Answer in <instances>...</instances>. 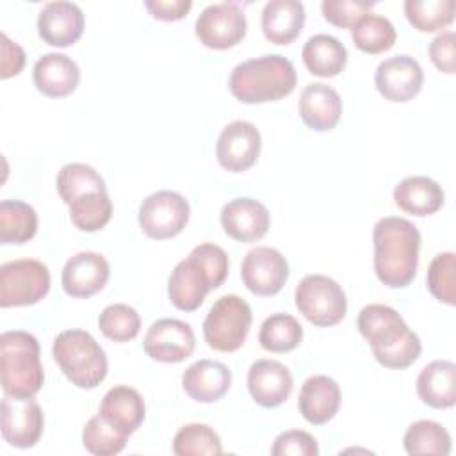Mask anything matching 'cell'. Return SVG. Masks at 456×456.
<instances>
[{
	"label": "cell",
	"instance_id": "cell-9",
	"mask_svg": "<svg viewBox=\"0 0 456 456\" xmlns=\"http://www.w3.org/2000/svg\"><path fill=\"white\" fill-rule=\"evenodd\" d=\"M50 290V271L36 258H18L0 267V306H28Z\"/></svg>",
	"mask_w": 456,
	"mask_h": 456
},
{
	"label": "cell",
	"instance_id": "cell-42",
	"mask_svg": "<svg viewBox=\"0 0 456 456\" xmlns=\"http://www.w3.org/2000/svg\"><path fill=\"white\" fill-rule=\"evenodd\" d=\"M273 456H317L319 445L317 440L301 429L283 431L274 438L271 447Z\"/></svg>",
	"mask_w": 456,
	"mask_h": 456
},
{
	"label": "cell",
	"instance_id": "cell-32",
	"mask_svg": "<svg viewBox=\"0 0 456 456\" xmlns=\"http://www.w3.org/2000/svg\"><path fill=\"white\" fill-rule=\"evenodd\" d=\"M303 340V326L290 314L269 315L258 331V342L265 351L287 353L296 349Z\"/></svg>",
	"mask_w": 456,
	"mask_h": 456
},
{
	"label": "cell",
	"instance_id": "cell-17",
	"mask_svg": "<svg viewBox=\"0 0 456 456\" xmlns=\"http://www.w3.org/2000/svg\"><path fill=\"white\" fill-rule=\"evenodd\" d=\"M86 27V16L82 9L73 2H48L37 14L39 37L59 48L75 45Z\"/></svg>",
	"mask_w": 456,
	"mask_h": 456
},
{
	"label": "cell",
	"instance_id": "cell-25",
	"mask_svg": "<svg viewBox=\"0 0 456 456\" xmlns=\"http://www.w3.org/2000/svg\"><path fill=\"white\" fill-rule=\"evenodd\" d=\"M100 415L125 435H132L142 424L146 408L142 395L126 385L112 387L102 399Z\"/></svg>",
	"mask_w": 456,
	"mask_h": 456
},
{
	"label": "cell",
	"instance_id": "cell-43",
	"mask_svg": "<svg viewBox=\"0 0 456 456\" xmlns=\"http://www.w3.org/2000/svg\"><path fill=\"white\" fill-rule=\"evenodd\" d=\"M454 45H456V34L454 30H445L438 34L429 43V59L431 62L444 73L452 75L456 71V61H454Z\"/></svg>",
	"mask_w": 456,
	"mask_h": 456
},
{
	"label": "cell",
	"instance_id": "cell-24",
	"mask_svg": "<svg viewBox=\"0 0 456 456\" xmlns=\"http://www.w3.org/2000/svg\"><path fill=\"white\" fill-rule=\"evenodd\" d=\"M297 408L306 422L314 426L326 424L340 408L338 383L324 374L310 376L299 390Z\"/></svg>",
	"mask_w": 456,
	"mask_h": 456
},
{
	"label": "cell",
	"instance_id": "cell-4",
	"mask_svg": "<svg viewBox=\"0 0 456 456\" xmlns=\"http://www.w3.org/2000/svg\"><path fill=\"white\" fill-rule=\"evenodd\" d=\"M296 82L294 64L280 53H267L237 64L228 87L242 103H265L289 96L296 89Z\"/></svg>",
	"mask_w": 456,
	"mask_h": 456
},
{
	"label": "cell",
	"instance_id": "cell-8",
	"mask_svg": "<svg viewBox=\"0 0 456 456\" xmlns=\"http://www.w3.org/2000/svg\"><path fill=\"white\" fill-rule=\"evenodd\" d=\"M294 299L303 317L321 328L338 324L347 312L344 289L326 274H306L297 283Z\"/></svg>",
	"mask_w": 456,
	"mask_h": 456
},
{
	"label": "cell",
	"instance_id": "cell-26",
	"mask_svg": "<svg viewBox=\"0 0 456 456\" xmlns=\"http://www.w3.org/2000/svg\"><path fill=\"white\" fill-rule=\"evenodd\" d=\"M444 189L429 176H408L394 187L395 205L406 212L419 217L431 216L438 212L444 205Z\"/></svg>",
	"mask_w": 456,
	"mask_h": 456
},
{
	"label": "cell",
	"instance_id": "cell-31",
	"mask_svg": "<svg viewBox=\"0 0 456 456\" xmlns=\"http://www.w3.org/2000/svg\"><path fill=\"white\" fill-rule=\"evenodd\" d=\"M403 444H404V451L410 456H419V454L447 456L452 447L449 431L435 420H417L410 424V428L404 433Z\"/></svg>",
	"mask_w": 456,
	"mask_h": 456
},
{
	"label": "cell",
	"instance_id": "cell-5",
	"mask_svg": "<svg viewBox=\"0 0 456 456\" xmlns=\"http://www.w3.org/2000/svg\"><path fill=\"white\" fill-rule=\"evenodd\" d=\"M2 390L12 397H34L45 381L39 344L28 331L11 330L0 335Z\"/></svg>",
	"mask_w": 456,
	"mask_h": 456
},
{
	"label": "cell",
	"instance_id": "cell-21",
	"mask_svg": "<svg viewBox=\"0 0 456 456\" xmlns=\"http://www.w3.org/2000/svg\"><path fill=\"white\" fill-rule=\"evenodd\" d=\"M32 80L37 91L45 96L64 98L77 89L80 82V68L71 57L50 52L36 61Z\"/></svg>",
	"mask_w": 456,
	"mask_h": 456
},
{
	"label": "cell",
	"instance_id": "cell-27",
	"mask_svg": "<svg viewBox=\"0 0 456 456\" xmlns=\"http://www.w3.org/2000/svg\"><path fill=\"white\" fill-rule=\"evenodd\" d=\"M417 394L431 408H451L456 403V365L451 360H435L417 376Z\"/></svg>",
	"mask_w": 456,
	"mask_h": 456
},
{
	"label": "cell",
	"instance_id": "cell-33",
	"mask_svg": "<svg viewBox=\"0 0 456 456\" xmlns=\"http://www.w3.org/2000/svg\"><path fill=\"white\" fill-rule=\"evenodd\" d=\"M57 191L61 200L69 205L75 198L89 192H107V185L100 173L82 162H71L61 167L57 175Z\"/></svg>",
	"mask_w": 456,
	"mask_h": 456
},
{
	"label": "cell",
	"instance_id": "cell-39",
	"mask_svg": "<svg viewBox=\"0 0 456 456\" xmlns=\"http://www.w3.org/2000/svg\"><path fill=\"white\" fill-rule=\"evenodd\" d=\"M98 328L109 340L128 342L137 337L141 330V317L135 308L125 303H114L102 310Z\"/></svg>",
	"mask_w": 456,
	"mask_h": 456
},
{
	"label": "cell",
	"instance_id": "cell-18",
	"mask_svg": "<svg viewBox=\"0 0 456 456\" xmlns=\"http://www.w3.org/2000/svg\"><path fill=\"white\" fill-rule=\"evenodd\" d=\"M109 274L110 265L103 255L80 251L64 264L61 283L71 297H91L107 285Z\"/></svg>",
	"mask_w": 456,
	"mask_h": 456
},
{
	"label": "cell",
	"instance_id": "cell-30",
	"mask_svg": "<svg viewBox=\"0 0 456 456\" xmlns=\"http://www.w3.org/2000/svg\"><path fill=\"white\" fill-rule=\"evenodd\" d=\"M37 232V214L34 207L20 200L0 203V242L25 244Z\"/></svg>",
	"mask_w": 456,
	"mask_h": 456
},
{
	"label": "cell",
	"instance_id": "cell-2",
	"mask_svg": "<svg viewBox=\"0 0 456 456\" xmlns=\"http://www.w3.org/2000/svg\"><path fill=\"white\" fill-rule=\"evenodd\" d=\"M358 331L369 342L378 363L388 369H406L420 356L422 344L401 314L388 305L363 306L356 321Z\"/></svg>",
	"mask_w": 456,
	"mask_h": 456
},
{
	"label": "cell",
	"instance_id": "cell-40",
	"mask_svg": "<svg viewBox=\"0 0 456 456\" xmlns=\"http://www.w3.org/2000/svg\"><path fill=\"white\" fill-rule=\"evenodd\" d=\"M428 289L442 303L456 305V255L452 251L438 253L428 267Z\"/></svg>",
	"mask_w": 456,
	"mask_h": 456
},
{
	"label": "cell",
	"instance_id": "cell-36",
	"mask_svg": "<svg viewBox=\"0 0 456 456\" xmlns=\"http://www.w3.org/2000/svg\"><path fill=\"white\" fill-rule=\"evenodd\" d=\"M454 0H406L404 14L413 28L435 32L451 25L454 20Z\"/></svg>",
	"mask_w": 456,
	"mask_h": 456
},
{
	"label": "cell",
	"instance_id": "cell-16",
	"mask_svg": "<svg viewBox=\"0 0 456 456\" xmlns=\"http://www.w3.org/2000/svg\"><path fill=\"white\" fill-rule=\"evenodd\" d=\"M374 84L385 100L403 103L410 102L420 93L424 84V71L417 59L401 53L378 64Z\"/></svg>",
	"mask_w": 456,
	"mask_h": 456
},
{
	"label": "cell",
	"instance_id": "cell-28",
	"mask_svg": "<svg viewBox=\"0 0 456 456\" xmlns=\"http://www.w3.org/2000/svg\"><path fill=\"white\" fill-rule=\"evenodd\" d=\"M305 5L297 0H271L262 9V30L274 45L292 43L305 25Z\"/></svg>",
	"mask_w": 456,
	"mask_h": 456
},
{
	"label": "cell",
	"instance_id": "cell-20",
	"mask_svg": "<svg viewBox=\"0 0 456 456\" xmlns=\"http://www.w3.org/2000/svg\"><path fill=\"white\" fill-rule=\"evenodd\" d=\"M271 224V214L265 205L253 198H235L221 210V226L239 242L262 239Z\"/></svg>",
	"mask_w": 456,
	"mask_h": 456
},
{
	"label": "cell",
	"instance_id": "cell-10",
	"mask_svg": "<svg viewBox=\"0 0 456 456\" xmlns=\"http://www.w3.org/2000/svg\"><path fill=\"white\" fill-rule=\"evenodd\" d=\"M191 216L189 201L175 191H157L150 194L139 207V226L157 240L178 235Z\"/></svg>",
	"mask_w": 456,
	"mask_h": 456
},
{
	"label": "cell",
	"instance_id": "cell-44",
	"mask_svg": "<svg viewBox=\"0 0 456 456\" xmlns=\"http://www.w3.org/2000/svg\"><path fill=\"white\" fill-rule=\"evenodd\" d=\"M150 14L162 21H178L192 7L191 0H146L144 2Z\"/></svg>",
	"mask_w": 456,
	"mask_h": 456
},
{
	"label": "cell",
	"instance_id": "cell-7",
	"mask_svg": "<svg viewBox=\"0 0 456 456\" xmlns=\"http://www.w3.org/2000/svg\"><path fill=\"white\" fill-rule=\"evenodd\" d=\"M251 308L237 294L221 296L203 321V337L208 347L221 353H233L242 347L251 328Z\"/></svg>",
	"mask_w": 456,
	"mask_h": 456
},
{
	"label": "cell",
	"instance_id": "cell-1",
	"mask_svg": "<svg viewBox=\"0 0 456 456\" xmlns=\"http://www.w3.org/2000/svg\"><path fill=\"white\" fill-rule=\"evenodd\" d=\"M372 242L378 280L390 289L408 287L413 281L419 265V228L404 217L387 216L376 221Z\"/></svg>",
	"mask_w": 456,
	"mask_h": 456
},
{
	"label": "cell",
	"instance_id": "cell-3",
	"mask_svg": "<svg viewBox=\"0 0 456 456\" xmlns=\"http://www.w3.org/2000/svg\"><path fill=\"white\" fill-rule=\"evenodd\" d=\"M228 271V255L221 246L214 242L198 244L171 271L167 280L169 301L178 310L194 312L203 305L210 290L224 283Z\"/></svg>",
	"mask_w": 456,
	"mask_h": 456
},
{
	"label": "cell",
	"instance_id": "cell-45",
	"mask_svg": "<svg viewBox=\"0 0 456 456\" xmlns=\"http://www.w3.org/2000/svg\"><path fill=\"white\" fill-rule=\"evenodd\" d=\"M2 39V62H0V77L9 78L18 75L25 66V52L20 45L12 43L4 32Z\"/></svg>",
	"mask_w": 456,
	"mask_h": 456
},
{
	"label": "cell",
	"instance_id": "cell-29",
	"mask_svg": "<svg viewBox=\"0 0 456 456\" xmlns=\"http://www.w3.org/2000/svg\"><path fill=\"white\" fill-rule=\"evenodd\" d=\"M301 57L312 75L331 78L346 68L347 50L337 37L330 34H315L303 45Z\"/></svg>",
	"mask_w": 456,
	"mask_h": 456
},
{
	"label": "cell",
	"instance_id": "cell-15",
	"mask_svg": "<svg viewBox=\"0 0 456 456\" xmlns=\"http://www.w3.org/2000/svg\"><path fill=\"white\" fill-rule=\"evenodd\" d=\"M262 148V137L258 128L249 121H232L228 123L216 144L217 162L232 173L248 171L258 160Z\"/></svg>",
	"mask_w": 456,
	"mask_h": 456
},
{
	"label": "cell",
	"instance_id": "cell-22",
	"mask_svg": "<svg viewBox=\"0 0 456 456\" xmlns=\"http://www.w3.org/2000/svg\"><path fill=\"white\" fill-rule=\"evenodd\" d=\"M299 116L315 132L333 130L342 114L340 94L324 82L308 84L299 96Z\"/></svg>",
	"mask_w": 456,
	"mask_h": 456
},
{
	"label": "cell",
	"instance_id": "cell-41",
	"mask_svg": "<svg viewBox=\"0 0 456 456\" xmlns=\"http://www.w3.org/2000/svg\"><path fill=\"white\" fill-rule=\"evenodd\" d=\"M372 7L374 2L369 0H322L321 4L324 20L340 28H353Z\"/></svg>",
	"mask_w": 456,
	"mask_h": 456
},
{
	"label": "cell",
	"instance_id": "cell-12",
	"mask_svg": "<svg viewBox=\"0 0 456 456\" xmlns=\"http://www.w3.org/2000/svg\"><path fill=\"white\" fill-rule=\"evenodd\" d=\"M43 410L34 397H12L4 394L0 426L4 440L18 449L34 447L43 435Z\"/></svg>",
	"mask_w": 456,
	"mask_h": 456
},
{
	"label": "cell",
	"instance_id": "cell-13",
	"mask_svg": "<svg viewBox=\"0 0 456 456\" xmlns=\"http://www.w3.org/2000/svg\"><path fill=\"white\" fill-rule=\"evenodd\" d=\"M240 278L249 292L256 296H274L283 289L289 278V262L278 249L256 246L242 258Z\"/></svg>",
	"mask_w": 456,
	"mask_h": 456
},
{
	"label": "cell",
	"instance_id": "cell-34",
	"mask_svg": "<svg viewBox=\"0 0 456 456\" xmlns=\"http://www.w3.org/2000/svg\"><path fill=\"white\" fill-rule=\"evenodd\" d=\"M351 39L365 53H381L394 46L397 32L388 18L369 12L351 28Z\"/></svg>",
	"mask_w": 456,
	"mask_h": 456
},
{
	"label": "cell",
	"instance_id": "cell-35",
	"mask_svg": "<svg viewBox=\"0 0 456 456\" xmlns=\"http://www.w3.org/2000/svg\"><path fill=\"white\" fill-rule=\"evenodd\" d=\"M71 223L82 232H98L112 217V201L109 192H89L75 198L69 205Z\"/></svg>",
	"mask_w": 456,
	"mask_h": 456
},
{
	"label": "cell",
	"instance_id": "cell-38",
	"mask_svg": "<svg viewBox=\"0 0 456 456\" xmlns=\"http://www.w3.org/2000/svg\"><path fill=\"white\" fill-rule=\"evenodd\" d=\"M173 452L176 456H214L223 452L217 433L207 424H185L173 438Z\"/></svg>",
	"mask_w": 456,
	"mask_h": 456
},
{
	"label": "cell",
	"instance_id": "cell-14",
	"mask_svg": "<svg viewBox=\"0 0 456 456\" xmlns=\"http://www.w3.org/2000/svg\"><path fill=\"white\" fill-rule=\"evenodd\" d=\"M196 347L192 328L180 319L155 321L142 340L144 353L162 363H180L187 360Z\"/></svg>",
	"mask_w": 456,
	"mask_h": 456
},
{
	"label": "cell",
	"instance_id": "cell-19",
	"mask_svg": "<svg viewBox=\"0 0 456 456\" xmlns=\"http://www.w3.org/2000/svg\"><path fill=\"white\" fill-rule=\"evenodd\" d=\"M294 387L289 367L276 360H256L248 370V390L253 401L264 408L283 404Z\"/></svg>",
	"mask_w": 456,
	"mask_h": 456
},
{
	"label": "cell",
	"instance_id": "cell-37",
	"mask_svg": "<svg viewBox=\"0 0 456 456\" xmlns=\"http://www.w3.org/2000/svg\"><path fill=\"white\" fill-rule=\"evenodd\" d=\"M128 435L107 422L100 413L91 417L82 431L84 447L94 456L119 454L126 445Z\"/></svg>",
	"mask_w": 456,
	"mask_h": 456
},
{
	"label": "cell",
	"instance_id": "cell-11",
	"mask_svg": "<svg viewBox=\"0 0 456 456\" xmlns=\"http://www.w3.org/2000/svg\"><path fill=\"white\" fill-rule=\"evenodd\" d=\"M248 30L244 11L235 2L207 5L196 20V36L207 48L226 50L240 43Z\"/></svg>",
	"mask_w": 456,
	"mask_h": 456
},
{
	"label": "cell",
	"instance_id": "cell-23",
	"mask_svg": "<svg viewBox=\"0 0 456 456\" xmlns=\"http://www.w3.org/2000/svg\"><path fill=\"white\" fill-rule=\"evenodd\" d=\"M232 385V370L217 360H198L191 363L183 376L182 387L185 394L198 403L219 401Z\"/></svg>",
	"mask_w": 456,
	"mask_h": 456
},
{
	"label": "cell",
	"instance_id": "cell-6",
	"mask_svg": "<svg viewBox=\"0 0 456 456\" xmlns=\"http://www.w3.org/2000/svg\"><path fill=\"white\" fill-rule=\"evenodd\" d=\"M52 354L62 374L78 388H94L107 376V354L89 331H61L53 340Z\"/></svg>",
	"mask_w": 456,
	"mask_h": 456
}]
</instances>
